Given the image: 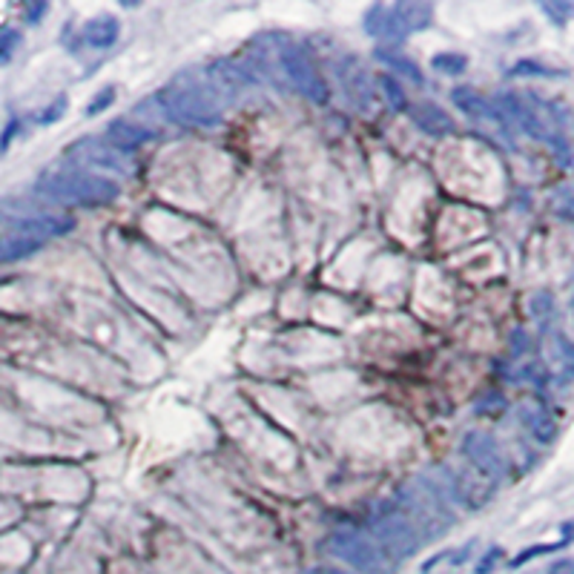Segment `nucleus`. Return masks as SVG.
Masks as SVG:
<instances>
[{
  "instance_id": "1",
  "label": "nucleus",
  "mask_w": 574,
  "mask_h": 574,
  "mask_svg": "<svg viewBox=\"0 0 574 574\" xmlns=\"http://www.w3.org/2000/svg\"><path fill=\"white\" fill-rule=\"evenodd\" d=\"M75 227V219L38 210L26 202L0 204V264L21 262Z\"/></svg>"
},
{
  "instance_id": "2",
  "label": "nucleus",
  "mask_w": 574,
  "mask_h": 574,
  "mask_svg": "<svg viewBox=\"0 0 574 574\" xmlns=\"http://www.w3.org/2000/svg\"><path fill=\"white\" fill-rule=\"evenodd\" d=\"M35 193L55 204L106 207L121 195V184L104 173H89V170L66 164V161H58V164L46 167L38 175Z\"/></svg>"
},
{
  "instance_id": "3",
  "label": "nucleus",
  "mask_w": 574,
  "mask_h": 574,
  "mask_svg": "<svg viewBox=\"0 0 574 574\" xmlns=\"http://www.w3.org/2000/svg\"><path fill=\"white\" fill-rule=\"evenodd\" d=\"M158 104L173 121L187 127H219L222 124V98L207 78V72L182 69L158 93Z\"/></svg>"
},
{
  "instance_id": "4",
  "label": "nucleus",
  "mask_w": 574,
  "mask_h": 574,
  "mask_svg": "<svg viewBox=\"0 0 574 574\" xmlns=\"http://www.w3.org/2000/svg\"><path fill=\"white\" fill-rule=\"evenodd\" d=\"M402 500H405V511L411 514V523L417 526V531L422 529L430 540L445 534V529L454 523L451 506L437 494V489L430 486L428 480H417L411 482V486H405Z\"/></svg>"
},
{
  "instance_id": "5",
  "label": "nucleus",
  "mask_w": 574,
  "mask_h": 574,
  "mask_svg": "<svg viewBox=\"0 0 574 574\" xmlns=\"http://www.w3.org/2000/svg\"><path fill=\"white\" fill-rule=\"evenodd\" d=\"M371 534H373V543L393 560H402V558H411V554H417V549L422 543L417 526L411 523V517L400 509H385V511L376 514L371 520Z\"/></svg>"
},
{
  "instance_id": "6",
  "label": "nucleus",
  "mask_w": 574,
  "mask_h": 574,
  "mask_svg": "<svg viewBox=\"0 0 574 574\" xmlns=\"http://www.w3.org/2000/svg\"><path fill=\"white\" fill-rule=\"evenodd\" d=\"M276 64L282 69V75L287 78L296 93H302L313 104H328L331 101V89L325 84V78L319 75L316 64L311 61V55L296 44H284L276 55Z\"/></svg>"
},
{
  "instance_id": "7",
  "label": "nucleus",
  "mask_w": 574,
  "mask_h": 574,
  "mask_svg": "<svg viewBox=\"0 0 574 574\" xmlns=\"http://www.w3.org/2000/svg\"><path fill=\"white\" fill-rule=\"evenodd\" d=\"M331 554L356 569L359 574H385L391 569V558L362 531H336L331 540Z\"/></svg>"
},
{
  "instance_id": "8",
  "label": "nucleus",
  "mask_w": 574,
  "mask_h": 574,
  "mask_svg": "<svg viewBox=\"0 0 574 574\" xmlns=\"http://www.w3.org/2000/svg\"><path fill=\"white\" fill-rule=\"evenodd\" d=\"M64 161H66V164H72V167L89 170V173L104 170V175L106 173H115V175H127L130 173L127 155L118 153L115 147H110L106 141H98V138L72 141L69 147L64 150Z\"/></svg>"
},
{
  "instance_id": "9",
  "label": "nucleus",
  "mask_w": 574,
  "mask_h": 574,
  "mask_svg": "<svg viewBox=\"0 0 574 574\" xmlns=\"http://www.w3.org/2000/svg\"><path fill=\"white\" fill-rule=\"evenodd\" d=\"M462 457L491 482L506 480V474H509V462L502 457L500 445L489 434H480V430H471V434L462 437Z\"/></svg>"
},
{
  "instance_id": "10",
  "label": "nucleus",
  "mask_w": 574,
  "mask_h": 574,
  "mask_svg": "<svg viewBox=\"0 0 574 574\" xmlns=\"http://www.w3.org/2000/svg\"><path fill=\"white\" fill-rule=\"evenodd\" d=\"M430 24H434V6L417 4V0H402L397 6H388L385 41H405L411 35L425 32Z\"/></svg>"
},
{
  "instance_id": "11",
  "label": "nucleus",
  "mask_w": 574,
  "mask_h": 574,
  "mask_svg": "<svg viewBox=\"0 0 574 574\" xmlns=\"http://www.w3.org/2000/svg\"><path fill=\"white\" fill-rule=\"evenodd\" d=\"M451 101L460 113H465L471 121H486L491 124V127H497L502 135H509V124L506 118H502V113L497 110V104L489 101L482 93H477V89H469V86H457L451 89Z\"/></svg>"
},
{
  "instance_id": "12",
  "label": "nucleus",
  "mask_w": 574,
  "mask_h": 574,
  "mask_svg": "<svg viewBox=\"0 0 574 574\" xmlns=\"http://www.w3.org/2000/svg\"><path fill=\"white\" fill-rule=\"evenodd\" d=\"M155 138V133L150 127H144V124L133 121V118H115L106 124V144L110 147H115L118 153H133L138 147H144V144H150Z\"/></svg>"
},
{
  "instance_id": "13",
  "label": "nucleus",
  "mask_w": 574,
  "mask_h": 574,
  "mask_svg": "<svg viewBox=\"0 0 574 574\" xmlns=\"http://www.w3.org/2000/svg\"><path fill=\"white\" fill-rule=\"evenodd\" d=\"M411 121L417 124V127L425 133V135H434V138H445V135H454L457 133V124L454 118L448 115L440 104L434 101H420L411 106Z\"/></svg>"
},
{
  "instance_id": "14",
  "label": "nucleus",
  "mask_w": 574,
  "mask_h": 574,
  "mask_svg": "<svg viewBox=\"0 0 574 574\" xmlns=\"http://www.w3.org/2000/svg\"><path fill=\"white\" fill-rule=\"evenodd\" d=\"M81 38L93 49H110L121 38V21L115 15H98V17H93V21L84 24Z\"/></svg>"
},
{
  "instance_id": "15",
  "label": "nucleus",
  "mask_w": 574,
  "mask_h": 574,
  "mask_svg": "<svg viewBox=\"0 0 574 574\" xmlns=\"http://www.w3.org/2000/svg\"><path fill=\"white\" fill-rule=\"evenodd\" d=\"M373 55L380 58L385 66L397 69L400 75H405L408 81H414V84H422V81H425V78H422V72H420V66H417L414 61H411V58H405L397 46H376Z\"/></svg>"
},
{
  "instance_id": "16",
  "label": "nucleus",
  "mask_w": 574,
  "mask_h": 574,
  "mask_svg": "<svg viewBox=\"0 0 574 574\" xmlns=\"http://www.w3.org/2000/svg\"><path fill=\"white\" fill-rule=\"evenodd\" d=\"M549 359L566 380H574V342L571 339H566L563 333H554L549 342Z\"/></svg>"
},
{
  "instance_id": "17",
  "label": "nucleus",
  "mask_w": 574,
  "mask_h": 574,
  "mask_svg": "<svg viewBox=\"0 0 574 574\" xmlns=\"http://www.w3.org/2000/svg\"><path fill=\"white\" fill-rule=\"evenodd\" d=\"M523 422L534 434L537 442H551L554 437H558V425H554V420L546 414L543 408H523Z\"/></svg>"
},
{
  "instance_id": "18",
  "label": "nucleus",
  "mask_w": 574,
  "mask_h": 574,
  "mask_svg": "<svg viewBox=\"0 0 574 574\" xmlns=\"http://www.w3.org/2000/svg\"><path fill=\"white\" fill-rule=\"evenodd\" d=\"M465 66H469V58L460 55V52H440V55L430 58V69L442 72V75H462Z\"/></svg>"
},
{
  "instance_id": "19",
  "label": "nucleus",
  "mask_w": 574,
  "mask_h": 574,
  "mask_svg": "<svg viewBox=\"0 0 574 574\" xmlns=\"http://www.w3.org/2000/svg\"><path fill=\"white\" fill-rule=\"evenodd\" d=\"M365 32L371 35V38H382L385 41V29H388V6L376 4L365 12Z\"/></svg>"
},
{
  "instance_id": "20",
  "label": "nucleus",
  "mask_w": 574,
  "mask_h": 574,
  "mask_svg": "<svg viewBox=\"0 0 574 574\" xmlns=\"http://www.w3.org/2000/svg\"><path fill=\"white\" fill-rule=\"evenodd\" d=\"M511 75H534V78H563L566 72H558V69H549L543 64L537 61H517L511 66Z\"/></svg>"
},
{
  "instance_id": "21",
  "label": "nucleus",
  "mask_w": 574,
  "mask_h": 574,
  "mask_svg": "<svg viewBox=\"0 0 574 574\" xmlns=\"http://www.w3.org/2000/svg\"><path fill=\"white\" fill-rule=\"evenodd\" d=\"M382 89H385V98L391 101L393 110H400V113L411 110V104H408V98H405V93H402V86H400L397 81H393L391 75H382Z\"/></svg>"
},
{
  "instance_id": "22",
  "label": "nucleus",
  "mask_w": 574,
  "mask_h": 574,
  "mask_svg": "<svg viewBox=\"0 0 574 574\" xmlns=\"http://www.w3.org/2000/svg\"><path fill=\"white\" fill-rule=\"evenodd\" d=\"M113 101H115V86H104L101 93L89 101V106H86V118H95V115H101L106 106H113Z\"/></svg>"
},
{
  "instance_id": "23",
  "label": "nucleus",
  "mask_w": 574,
  "mask_h": 574,
  "mask_svg": "<svg viewBox=\"0 0 574 574\" xmlns=\"http://www.w3.org/2000/svg\"><path fill=\"white\" fill-rule=\"evenodd\" d=\"M17 44H21V35L15 29H0V64H6L15 55Z\"/></svg>"
},
{
  "instance_id": "24",
  "label": "nucleus",
  "mask_w": 574,
  "mask_h": 574,
  "mask_svg": "<svg viewBox=\"0 0 574 574\" xmlns=\"http://www.w3.org/2000/svg\"><path fill=\"white\" fill-rule=\"evenodd\" d=\"M540 9H543L558 26H563V24L569 21V17L574 15V6H571V4H540Z\"/></svg>"
},
{
  "instance_id": "25",
  "label": "nucleus",
  "mask_w": 574,
  "mask_h": 574,
  "mask_svg": "<svg viewBox=\"0 0 574 574\" xmlns=\"http://www.w3.org/2000/svg\"><path fill=\"white\" fill-rule=\"evenodd\" d=\"M66 106H69V101H66V95H61L55 104L49 106V110H44L41 113V118H38V124H55L58 118H64V113H66Z\"/></svg>"
},
{
  "instance_id": "26",
  "label": "nucleus",
  "mask_w": 574,
  "mask_h": 574,
  "mask_svg": "<svg viewBox=\"0 0 574 574\" xmlns=\"http://www.w3.org/2000/svg\"><path fill=\"white\" fill-rule=\"evenodd\" d=\"M563 546H566V540H563V543H554V546H531V549H526L523 554H517V558L511 560V566H523L526 560L537 558V554H546V551H558V549H563Z\"/></svg>"
},
{
  "instance_id": "27",
  "label": "nucleus",
  "mask_w": 574,
  "mask_h": 574,
  "mask_svg": "<svg viewBox=\"0 0 574 574\" xmlns=\"http://www.w3.org/2000/svg\"><path fill=\"white\" fill-rule=\"evenodd\" d=\"M500 558H502V549H497V546H494V549H489V554H486V558H482V560L474 566V571H477V574H489V571L500 563Z\"/></svg>"
},
{
  "instance_id": "28",
  "label": "nucleus",
  "mask_w": 574,
  "mask_h": 574,
  "mask_svg": "<svg viewBox=\"0 0 574 574\" xmlns=\"http://www.w3.org/2000/svg\"><path fill=\"white\" fill-rule=\"evenodd\" d=\"M549 574H574V560L571 558H563L558 563H551Z\"/></svg>"
},
{
  "instance_id": "29",
  "label": "nucleus",
  "mask_w": 574,
  "mask_h": 574,
  "mask_svg": "<svg viewBox=\"0 0 574 574\" xmlns=\"http://www.w3.org/2000/svg\"><path fill=\"white\" fill-rule=\"evenodd\" d=\"M15 133H17V121H9V130H4V138H0V150L9 147V141H12Z\"/></svg>"
},
{
  "instance_id": "30",
  "label": "nucleus",
  "mask_w": 574,
  "mask_h": 574,
  "mask_svg": "<svg viewBox=\"0 0 574 574\" xmlns=\"http://www.w3.org/2000/svg\"><path fill=\"white\" fill-rule=\"evenodd\" d=\"M308 574H348V571L336 569V566H316V569H311Z\"/></svg>"
},
{
  "instance_id": "31",
  "label": "nucleus",
  "mask_w": 574,
  "mask_h": 574,
  "mask_svg": "<svg viewBox=\"0 0 574 574\" xmlns=\"http://www.w3.org/2000/svg\"><path fill=\"white\" fill-rule=\"evenodd\" d=\"M46 6H38V9H29V21H35V17H41Z\"/></svg>"
}]
</instances>
